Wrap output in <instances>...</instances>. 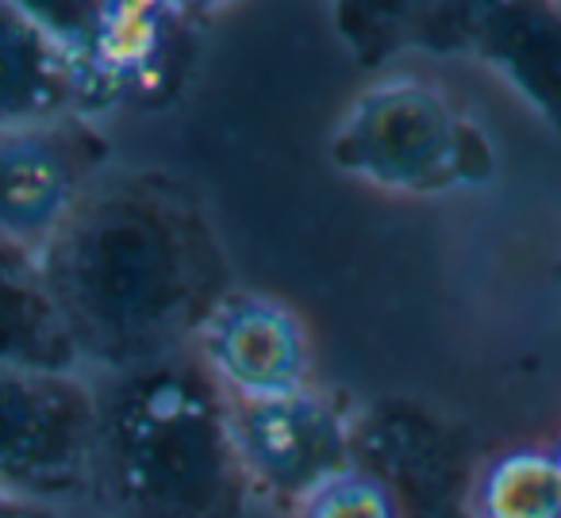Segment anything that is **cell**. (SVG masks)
<instances>
[{"label": "cell", "mask_w": 561, "mask_h": 518, "mask_svg": "<svg viewBox=\"0 0 561 518\" xmlns=\"http://www.w3.org/2000/svg\"><path fill=\"white\" fill-rule=\"evenodd\" d=\"M85 377L188 354L231 292V262L193 185L112 165L39 254Z\"/></svg>", "instance_id": "1"}, {"label": "cell", "mask_w": 561, "mask_h": 518, "mask_svg": "<svg viewBox=\"0 0 561 518\" xmlns=\"http://www.w3.org/2000/svg\"><path fill=\"white\" fill-rule=\"evenodd\" d=\"M96 384L93 507L104 518H247L254 487L227 426V400L193 354Z\"/></svg>", "instance_id": "2"}, {"label": "cell", "mask_w": 561, "mask_h": 518, "mask_svg": "<svg viewBox=\"0 0 561 518\" xmlns=\"http://www.w3.org/2000/svg\"><path fill=\"white\" fill-rule=\"evenodd\" d=\"M331 165L397 196L481 188L496 177V150L435 81L389 73L362 89L328 142Z\"/></svg>", "instance_id": "3"}, {"label": "cell", "mask_w": 561, "mask_h": 518, "mask_svg": "<svg viewBox=\"0 0 561 518\" xmlns=\"http://www.w3.org/2000/svg\"><path fill=\"white\" fill-rule=\"evenodd\" d=\"M62 43L78 78V112L162 108L201 50L204 12L188 4H27Z\"/></svg>", "instance_id": "4"}, {"label": "cell", "mask_w": 561, "mask_h": 518, "mask_svg": "<svg viewBox=\"0 0 561 518\" xmlns=\"http://www.w3.org/2000/svg\"><path fill=\"white\" fill-rule=\"evenodd\" d=\"M96 423L85 372L0 369V492L66 515L93 503Z\"/></svg>", "instance_id": "5"}, {"label": "cell", "mask_w": 561, "mask_h": 518, "mask_svg": "<svg viewBox=\"0 0 561 518\" xmlns=\"http://www.w3.org/2000/svg\"><path fill=\"white\" fill-rule=\"evenodd\" d=\"M112 165V139L81 112L0 127V239L43 254Z\"/></svg>", "instance_id": "6"}, {"label": "cell", "mask_w": 561, "mask_h": 518, "mask_svg": "<svg viewBox=\"0 0 561 518\" xmlns=\"http://www.w3.org/2000/svg\"><path fill=\"white\" fill-rule=\"evenodd\" d=\"M227 426L254 495L300 507L308 495L354 469L351 423L343 407L312 384L277 400H227Z\"/></svg>", "instance_id": "7"}, {"label": "cell", "mask_w": 561, "mask_h": 518, "mask_svg": "<svg viewBox=\"0 0 561 518\" xmlns=\"http://www.w3.org/2000/svg\"><path fill=\"white\" fill-rule=\"evenodd\" d=\"M188 354L227 400H277L312 384V338L289 303L231 288Z\"/></svg>", "instance_id": "8"}, {"label": "cell", "mask_w": 561, "mask_h": 518, "mask_svg": "<svg viewBox=\"0 0 561 518\" xmlns=\"http://www.w3.org/2000/svg\"><path fill=\"white\" fill-rule=\"evenodd\" d=\"M461 55L504 78L561 135V4H466Z\"/></svg>", "instance_id": "9"}, {"label": "cell", "mask_w": 561, "mask_h": 518, "mask_svg": "<svg viewBox=\"0 0 561 518\" xmlns=\"http://www.w3.org/2000/svg\"><path fill=\"white\" fill-rule=\"evenodd\" d=\"M78 112V78L62 43L27 4H0V127Z\"/></svg>", "instance_id": "10"}, {"label": "cell", "mask_w": 561, "mask_h": 518, "mask_svg": "<svg viewBox=\"0 0 561 518\" xmlns=\"http://www.w3.org/2000/svg\"><path fill=\"white\" fill-rule=\"evenodd\" d=\"M0 369L81 372L39 254L0 239Z\"/></svg>", "instance_id": "11"}, {"label": "cell", "mask_w": 561, "mask_h": 518, "mask_svg": "<svg viewBox=\"0 0 561 518\" xmlns=\"http://www.w3.org/2000/svg\"><path fill=\"white\" fill-rule=\"evenodd\" d=\"M335 24L366 66L389 62L404 50L461 55L466 4H339Z\"/></svg>", "instance_id": "12"}, {"label": "cell", "mask_w": 561, "mask_h": 518, "mask_svg": "<svg viewBox=\"0 0 561 518\" xmlns=\"http://www.w3.org/2000/svg\"><path fill=\"white\" fill-rule=\"evenodd\" d=\"M477 518H561V476L553 449L519 446L484 461L473 484Z\"/></svg>", "instance_id": "13"}, {"label": "cell", "mask_w": 561, "mask_h": 518, "mask_svg": "<svg viewBox=\"0 0 561 518\" xmlns=\"http://www.w3.org/2000/svg\"><path fill=\"white\" fill-rule=\"evenodd\" d=\"M297 518H400V507L381 480L351 469L308 495L297 507Z\"/></svg>", "instance_id": "14"}, {"label": "cell", "mask_w": 561, "mask_h": 518, "mask_svg": "<svg viewBox=\"0 0 561 518\" xmlns=\"http://www.w3.org/2000/svg\"><path fill=\"white\" fill-rule=\"evenodd\" d=\"M0 518H70V515H66V510L39 507V503H27V499H16V495L0 492Z\"/></svg>", "instance_id": "15"}, {"label": "cell", "mask_w": 561, "mask_h": 518, "mask_svg": "<svg viewBox=\"0 0 561 518\" xmlns=\"http://www.w3.org/2000/svg\"><path fill=\"white\" fill-rule=\"evenodd\" d=\"M553 461H558V476H561V441L553 446Z\"/></svg>", "instance_id": "16"}, {"label": "cell", "mask_w": 561, "mask_h": 518, "mask_svg": "<svg viewBox=\"0 0 561 518\" xmlns=\"http://www.w3.org/2000/svg\"><path fill=\"white\" fill-rule=\"evenodd\" d=\"M93 518H104V515H93Z\"/></svg>", "instance_id": "17"}]
</instances>
